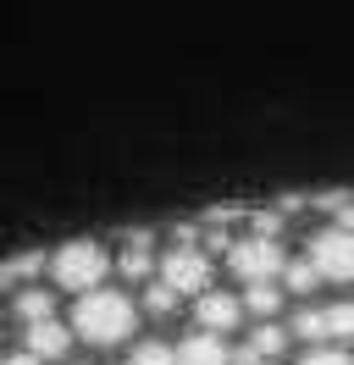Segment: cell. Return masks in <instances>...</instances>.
Masks as SVG:
<instances>
[{
	"instance_id": "44dd1931",
	"label": "cell",
	"mask_w": 354,
	"mask_h": 365,
	"mask_svg": "<svg viewBox=\"0 0 354 365\" xmlns=\"http://www.w3.org/2000/svg\"><path fill=\"white\" fill-rule=\"evenodd\" d=\"M6 365H44V360H39V354H34V349H22V354H11V360H6Z\"/></svg>"
},
{
	"instance_id": "3957f363",
	"label": "cell",
	"mask_w": 354,
	"mask_h": 365,
	"mask_svg": "<svg viewBox=\"0 0 354 365\" xmlns=\"http://www.w3.org/2000/svg\"><path fill=\"white\" fill-rule=\"evenodd\" d=\"M227 266L243 277V282H277L288 266V255L277 238H266V232H249L238 244H227Z\"/></svg>"
},
{
	"instance_id": "ac0fdd59",
	"label": "cell",
	"mask_w": 354,
	"mask_h": 365,
	"mask_svg": "<svg viewBox=\"0 0 354 365\" xmlns=\"http://www.w3.org/2000/svg\"><path fill=\"white\" fill-rule=\"evenodd\" d=\"M327 327H332V338H354V299L327 304Z\"/></svg>"
},
{
	"instance_id": "7402d4cb",
	"label": "cell",
	"mask_w": 354,
	"mask_h": 365,
	"mask_svg": "<svg viewBox=\"0 0 354 365\" xmlns=\"http://www.w3.org/2000/svg\"><path fill=\"white\" fill-rule=\"evenodd\" d=\"M338 222H343V227H354V200H349L343 210H338Z\"/></svg>"
},
{
	"instance_id": "30bf717a",
	"label": "cell",
	"mask_w": 354,
	"mask_h": 365,
	"mask_svg": "<svg viewBox=\"0 0 354 365\" xmlns=\"http://www.w3.org/2000/svg\"><path fill=\"white\" fill-rule=\"evenodd\" d=\"M116 266H122V277H133V282L150 277V232H128V250H122Z\"/></svg>"
},
{
	"instance_id": "5bb4252c",
	"label": "cell",
	"mask_w": 354,
	"mask_h": 365,
	"mask_svg": "<svg viewBox=\"0 0 354 365\" xmlns=\"http://www.w3.org/2000/svg\"><path fill=\"white\" fill-rule=\"evenodd\" d=\"M249 349H255L261 360H271V354H283V349H288V332H283V327H271V321H261V327L249 332Z\"/></svg>"
},
{
	"instance_id": "8992f818",
	"label": "cell",
	"mask_w": 354,
	"mask_h": 365,
	"mask_svg": "<svg viewBox=\"0 0 354 365\" xmlns=\"http://www.w3.org/2000/svg\"><path fill=\"white\" fill-rule=\"evenodd\" d=\"M194 316H199L205 332H233V327L243 321V299L238 294H211V288H205L199 304H194Z\"/></svg>"
},
{
	"instance_id": "2e32d148",
	"label": "cell",
	"mask_w": 354,
	"mask_h": 365,
	"mask_svg": "<svg viewBox=\"0 0 354 365\" xmlns=\"http://www.w3.org/2000/svg\"><path fill=\"white\" fill-rule=\"evenodd\" d=\"M177 299H183V294H177L172 282L161 277V282H150V288H144V310H150V316H172V310H177Z\"/></svg>"
},
{
	"instance_id": "ffe728a7",
	"label": "cell",
	"mask_w": 354,
	"mask_h": 365,
	"mask_svg": "<svg viewBox=\"0 0 354 365\" xmlns=\"http://www.w3.org/2000/svg\"><path fill=\"white\" fill-rule=\"evenodd\" d=\"M249 227H255V232H266V238H277L283 216H277V210H255V216H249Z\"/></svg>"
},
{
	"instance_id": "6da1fadb",
	"label": "cell",
	"mask_w": 354,
	"mask_h": 365,
	"mask_svg": "<svg viewBox=\"0 0 354 365\" xmlns=\"http://www.w3.org/2000/svg\"><path fill=\"white\" fill-rule=\"evenodd\" d=\"M133 321H138L133 299L111 294V288H88V294H78V304H72V332H78L84 343H94V349L122 343L133 332Z\"/></svg>"
},
{
	"instance_id": "52a82bcc",
	"label": "cell",
	"mask_w": 354,
	"mask_h": 365,
	"mask_svg": "<svg viewBox=\"0 0 354 365\" xmlns=\"http://www.w3.org/2000/svg\"><path fill=\"white\" fill-rule=\"evenodd\" d=\"M22 349H34V354H39V360H61L66 349H72V338H78V332H72V327H61V321L56 316H44V321H28V332H22Z\"/></svg>"
},
{
	"instance_id": "5b68a950",
	"label": "cell",
	"mask_w": 354,
	"mask_h": 365,
	"mask_svg": "<svg viewBox=\"0 0 354 365\" xmlns=\"http://www.w3.org/2000/svg\"><path fill=\"white\" fill-rule=\"evenodd\" d=\"M161 277L172 282L177 294H205V288H211V255L199 250V244H177V250H166V260H161Z\"/></svg>"
},
{
	"instance_id": "d6986e66",
	"label": "cell",
	"mask_w": 354,
	"mask_h": 365,
	"mask_svg": "<svg viewBox=\"0 0 354 365\" xmlns=\"http://www.w3.org/2000/svg\"><path fill=\"white\" fill-rule=\"evenodd\" d=\"M299 365H354V360L343 354V349H332V343H315V349H310Z\"/></svg>"
},
{
	"instance_id": "8fae6325",
	"label": "cell",
	"mask_w": 354,
	"mask_h": 365,
	"mask_svg": "<svg viewBox=\"0 0 354 365\" xmlns=\"http://www.w3.org/2000/svg\"><path fill=\"white\" fill-rule=\"evenodd\" d=\"M315 282H327V277H321V266H315V260H288L283 266V288L288 294H310V288H315Z\"/></svg>"
},
{
	"instance_id": "7a4b0ae2",
	"label": "cell",
	"mask_w": 354,
	"mask_h": 365,
	"mask_svg": "<svg viewBox=\"0 0 354 365\" xmlns=\"http://www.w3.org/2000/svg\"><path fill=\"white\" fill-rule=\"evenodd\" d=\"M106 272H111V255H106V244H94V238H72V244H61V250L50 255V277H56L61 288H72V294L100 288Z\"/></svg>"
},
{
	"instance_id": "ba28073f",
	"label": "cell",
	"mask_w": 354,
	"mask_h": 365,
	"mask_svg": "<svg viewBox=\"0 0 354 365\" xmlns=\"http://www.w3.org/2000/svg\"><path fill=\"white\" fill-rule=\"evenodd\" d=\"M221 338H227V332H205V327H199L194 338L177 343V360L183 365H233V349Z\"/></svg>"
},
{
	"instance_id": "7c38bea8",
	"label": "cell",
	"mask_w": 354,
	"mask_h": 365,
	"mask_svg": "<svg viewBox=\"0 0 354 365\" xmlns=\"http://www.w3.org/2000/svg\"><path fill=\"white\" fill-rule=\"evenodd\" d=\"M277 304H283V288H277V282H249V288H243V310H255V316H277Z\"/></svg>"
},
{
	"instance_id": "4fadbf2b",
	"label": "cell",
	"mask_w": 354,
	"mask_h": 365,
	"mask_svg": "<svg viewBox=\"0 0 354 365\" xmlns=\"http://www.w3.org/2000/svg\"><path fill=\"white\" fill-rule=\"evenodd\" d=\"M293 338H310V343H332V327H327V310H299L293 316Z\"/></svg>"
},
{
	"instance_id": "277c9868",
	"label": "cell",
	"mask_w": 354,
	"mask_h": 365,
	"mask_svg": "<svg viewBox=\"0 0 354 365\" xmlns=\"http://www.w3.org/2000/svg\"><path fill=\"white\" fill-rule=\"evenodd\" d=\"M310 260L321 266V277L327 282H354V227H327L310 238Z\"/></svg>"
},
{
	"instance_id": "9a60e30c",
	"label": "cell",
	"mask_w": 354,
	"mask_h": 365,
	"mask_svg": "<svg viewBox=\"0 0 354 365\" xmlns=\"http://www.w3.org/2000/svg\"><path fill=\"white\" fill-rule=\"evenodd\" d=\"M128 365H183V360H177V349H172V343L150 338V343H138V349L128 354Z\"/></svg>"
},
{
	"instance_id": "e0dca14e",
	"label": "cell",
	"mask_w": 354,
	"mask_h": 365,
	"mask_svg": "<svg viewBox=\"0 0 354 365\" xmlns=\"http://www.w3.org/2000/svg\"><path fill=\"white\" fill-rule=\"evenodd\" d=\"M50 304H56V299L44 294V288H22V294H17V316H22V327H28V321H44V316H50Z\"/></svg>"
},
{
	"instance_id": "9c48e42d",
	"label": "cell",
	"mask_w": 354,
	"mask_h": 365,
	"mask_svg": "<svg viewBox=\"0 0 354 365\" xmlns=\"http://www.w3.org/2000/svg\"><path fill=\"white\" fill-rule=\"evenodd\" d=\"M39 272H44V250L11 255V260H0V288H28Z\"/></svg>"
},
{
	"instance_id": "603a6c76",
	"label": "cell",
	"mask_w": 354,
	"mask_h": 365,
	"mask_svg": "<svg viewBox=\"0 0 354 365\" xmlns=\"http://www.w3.org/2000/svg\"><path fill=\"white\" fill-rule=\"evenodd\" d=\"M261 365H266V360H261Z\"/></svg>"
}]
</instances>
